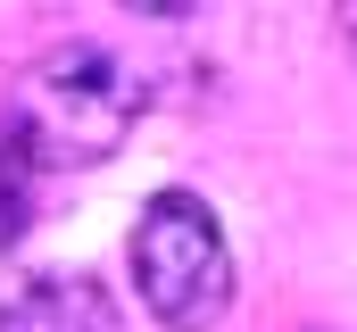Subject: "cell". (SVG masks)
<instances>
[{"instance_id":"cell-1","label":"cell","mask_w":357,"mask_h":332,"mask_svg":"<svg viewBox=\"0 0 357 332\" xmlns=\"http://www.w3.org/2000/svg\"><path fill=\"white\" fill-rule=\"evenodd\" d=\"M133 116H142V75L100 42L42 50L8 100V133L25 142L33 166H100L133 133Z\"/></svg>"},{"instance_id":"cell-2","label":"cell","mask_w":357,"mask_h":332,"mask_svg":"<svg viewBox=\"0 0 357 332\" xmlns=\"http://www.w3.org/2000/svg\"><path fill=\"white\" fill-rule=\"evenodd\" d=\"M133 282L150 299V316L175 332H208L233 299V249L225 225L208 216V199L191 191H158L133 225Z\"/></svg>"},{"instance_id":"cell-3","label":"cell","mask_w":357,"mask_h":332,"mask_svg":"<svg viewBox=\"0 0 357 332\" xmlns=\"http://www.w3.org/2000/svg\"><path fill=\"white\" fill-rule=\"evenodd\" d=\"M0 332H125V316L91 274H33L0 299Z\"/></svg>"},{"instance_id":"cell-4","label":"cell","mask_w":357,"mask_h":332,"mask_svg":"<svg viewBox=\"0 0 357 332\" xmlns=\"http://www.w3.org/2000/svg\"><path fill=\"white\" fill-rule=\"evenodd\" d=\"M25 142L8 133V116H0V249L25 233V216H33V191H25Z\"/></svg>"},{"instance_id":"cell-5","label":"cell","mask_w":357,"mask_h":332,"mask_svg":"<svg viewBox=\"0 0 357 332\" xmlns=\"http://www.w3.org/2000/svg\"><path fill=\"white\" fill-rule=\"evenodd\" d=\"M349 25H357V17H349Z\"/></svg>"}]
</instances>
